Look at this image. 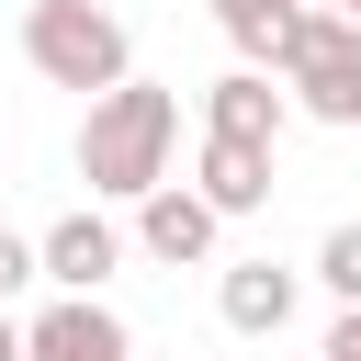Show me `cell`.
Wrapping results in <instances>:
<instances>
[{
	"mask_svg": "<svg viewBox=\"0 0 361 361\" xmlns=\"http://www.w3.org/2000/svg\"><path fill=\"white\" fill-rule=\"evenodd\" d=\"M169 135H180V102H169L158 79H113V90H90V113H79V180H90L102 203H135V192L169 180Z\"/></svg>",
	"mask_w": 361,
	"mask_h": 361,
	"instance_id": "1",
	"label": "cell"
},
{
	"mask_svg": "<svg viewBox=\"0 0 361 361\" xmlns=\"http://www.w3.org/2000/svg\"><path fill=\"white\" fill-rule=\"evenodd\" d=\"M23 56H34V79H56V90H113V79H135V45H124V23H113L102 0H34V11H23Z\"/></svg>",
	"mask_w": 361,
	"mask_h": 361,
	"instance_id": "2",
	"label": "cell"
},
{
	"mask_svg": "<svg viewBox=\"0 0 361 361\" xmlns=\"http://www.w3.org/2000/svg\"><path fill=\"white\" fill-rule=\"evenodd\" d=\"M271 79H282L293 113H316V124H361V23H350V11H305Z\"/></svg>",
	"mask_w": 361,
	"mask_h": 361,
	"instance_id": "3",
	"label": "cell"
},
{
	"mask_svg": "<svg viewBox=\"0 0 361 361\" xmlns=\"http://www.w3.org/2000/svg\"><path fill=\"white\" fill-rule=\"evenodd\" d=\"M23 361H135V338H124V316H113L102 293H56V305L23 327Z\"/></svg>",
	"mask_w": 361,
	"mask_h": 361,
	"instance_id": "4",
	"label": "cell"
},
{
	"mask_svg": "<svg viewBox=\"0 0 361 361\" xmlns=\"http://www.w3.org/2000/svg\"><path fill=\"white\" fill-rule=\"evenodd\" d=\"M214 203L192 192V180H158V192H135V248L147 259H169V271H192V259H214Z\"/></svg>",
	"mask_w": 361,
	"mask_h": 361,
	"instance_id": "5",
	"label": "cell"
},
{
	"mask_svg": "<svg viewBox=\"0 0 361 361\" xmlns=\"http://www.w3.org/2000/svg\"><path fill=\"white\" fill-rule=\"evenodd\" d=\"M124 271V237L102 226V214H56L45 237H34V282H56V293H102Z\"/></svg>",
	"mask_w": 361,
	"mask_h": 361,
	"instance_id": "6",
	"label": "cell"
},
{
	"mask_svg": "<svg viewBox=\"0 0 361 361\" xmlns=\"http://www.w3.org/2000/svg\"><path fill=\"white\" fill-rule=\"evenodd\" d=\"M293 293H305V282H293L282 259H226V282H214V316H226L237 338H282V327H293Z\"/></svg>",
	"mask_w": 361,
	"mask_h": 361,
	"instance_id": "7",
	"label": "cell"
},
{
	"mask_svg": "<svg viewBox=\"0 0 361 361\" xmlns=\"http://www.w3.org/2000/svg\"><path fill=\"white\" fill-rule=\"evenodd\" d=\"M293 124V102L271 90V68H226L214 90H203V135H237V147H271Z\"/></svg>",
	"mask_w": 361,
	"mask_h": 361,
	"instance_id": "8",
	"label": "cell"
},
{
	"mask_svg": "<svg viewBox=\"0 0 361 361\" xmlns=\"http://www.w3.org/2000/svg\"><path fill=\"white\" fill-rule=\"evenodd\" d=\"M192 192L237 226V214H271V147H237V135H203L192 158Z\"/></svg>",
	"mask_w": 361,
	"mask_h": 361,
	"instance_id": "9",
	"label": "cell"
},
{
	"mask_svg": "<svg viewBox=\"0 0 361 361\" xmlns=\"http://www.w3.org/2000/svg\"><path fill=\"white\" fill-rule=\"evenodd\" d=\"M293 23H305L293 0H214V34H226V45L248 56V68H282V45H293Z\"/></svg>",
	"mask_w": 361,
	"mask_h": 361,
	"instance_id": "10",
	"label": "cell"
},
{
	"mask_svg": "<svg viewBox=\"0 0 361 361\" xmlns=\"http://www.w3.org/2000/svg\"><path fill=\"white\" fill-rule=\"evenodd\" d=\"M316 282H327L338 305H361V226H327V237H316Z\"/></svg>",
	"mask_w": 361,
	"mask_h": 361,
	"instance_id": "11",
	"label": "cell"
},
{
	"mask_svg": "<svg viewBox=\"0 0 361 361\" xmlns=\"http://www.w3.org/2000/svg\"><path fill=\"white\" fill-rule=\"evenodd\" d=\"M23 282H34V237H11V226H0V305H11Z\"/></svg>",
	"mask_w": 361,
	"mask_h": 361,
	"instance_id": "12",
	"label": "cell"
},
{
	"mask_svg": "<svg viewBox=\"0 0 361 361\" xmlns=\"http://www.w3.org/2000/svg\"><path fill=\"white\" fill-rule=\"evenodd\" d=\"M316 361H361V305H338V327H327V350Z\"/></svg>",
	"mask_w": 361,
	"mask_h": 361,
	"instance_id": "13",
	"label": "cell"
},
{
	"mask_svg": "<svg viewBox=\"0 0 361 361\" xmlns=\"http://www.w3.org/2000/svg\"><path fill=\"white\" fill-rule=\"evenodd\" d=\"M0 361H23V327H11V305H0Z\"/></svg>",
	"mask_w": 361,
	"mask_h": 361,
	"instance_id": "14",
	"label": "cell"
},
{
	"mask_svg": "<svg viewBox=\"0 0 361 361\" xmlns=\"http://www.w3.org/2000/svg\"><path fill=\"white\" fill-rule=\"evenodd\" d=\"M293 11H350V0H293Z\"/></svg>",
	"mask_w": 361,
	"mask_h": 361,
	"instance_id": "15",
	"label": "cell"
},
{
	"mask_svg": "<svg viewBox=\"0 0 361 361\" xmlns=\"http://www.w3.org/2000/svg\"><path fill=\"white\" fill-rule=\"evenodd\" d=\"M350 23H361V0H350Z\"/></svg>",
	"mask_w": 361,
	"mask_h": 361,
	"instance_id": "16",
	"label": "cell"
}]
</instances>
